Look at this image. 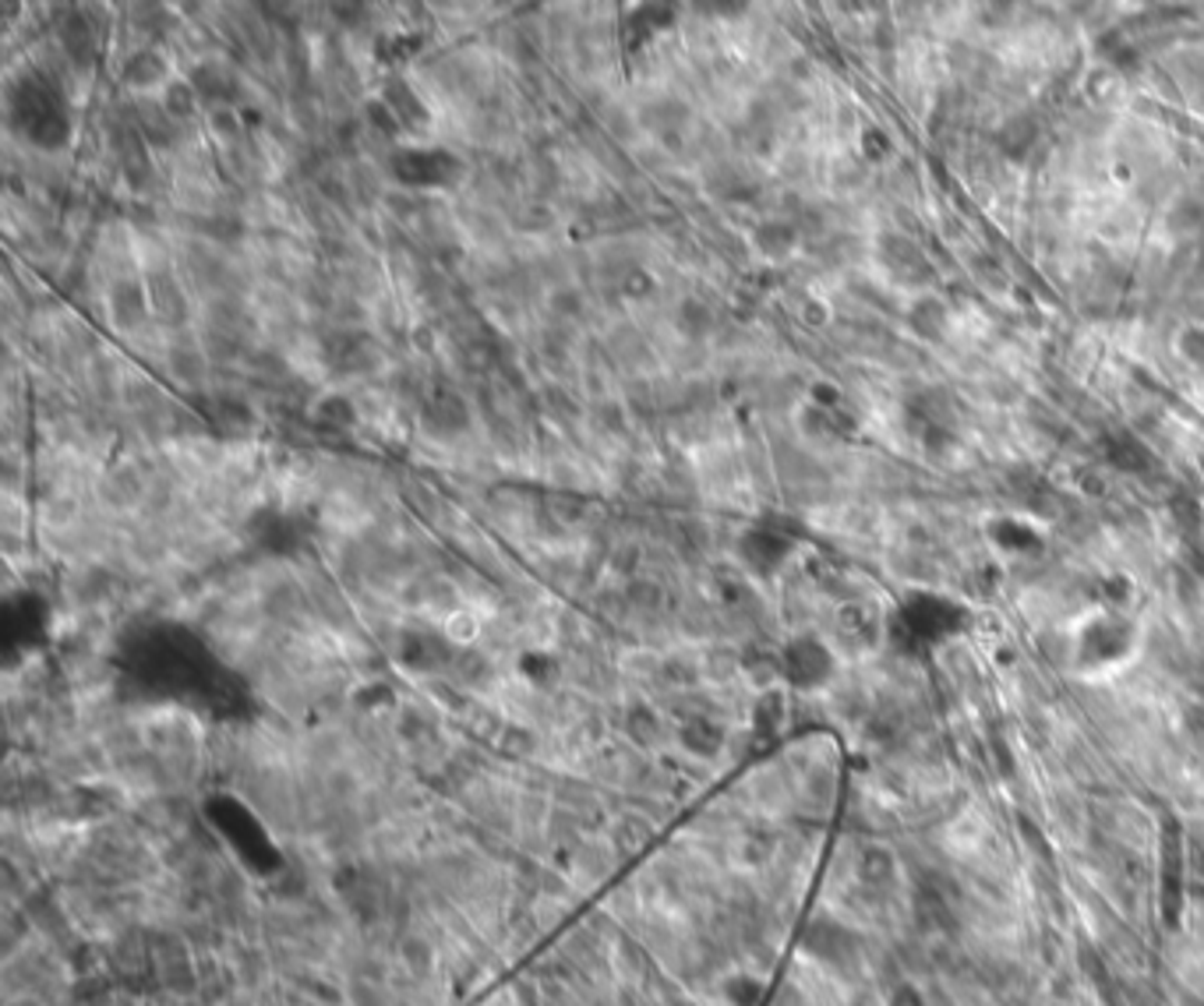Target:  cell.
Listing matches in <instances>:
<instances>
[{
    "mask_svg": "<svg viewBox=\"0 0 1204 1006\" xmlns=\"http://www.w3.org/2000/svg\"><path fill=\"white\" fill-rule=\"evenodd\" d=\"M968 625V608L958 604L947 593H911L904 598L894 614H890V640H894L901 650H932L947 640H953L961 629Z\"/></svg>",
    "mask_w": 1204,
    "mask_h": 1006,
    "instance_id": "1",
    "label": "cell"
},
{
    "mask_svg": "<svg viewBox=\"0 0 1204 1006\" xmlns=\"http://www.w3.org/2000/svg\"><path fill=\"white\" fill-rule=\"evenodd\" d=\"M1137 622L1124 611H1092L1074 632V661L1081 671H1109L1137 647Z\"/></svg>",
    "mask_w": 1204,
    "mask_h": 1006,
    "instance_id": "2",
    "label": "cell"
},
{
    "mask_svg": "<svg viewBox=\"0 0 1204 1006\" xmlns=\"http://www.w3.org/2000/svg\"><path fill=\"white\" fill-rule=\"evenodd\" d=\"M124 598V583L107 562H78L65 565L57 576L53 604L68 611H99L117 608Z\"/></svg>",
    "mask_w": 1204,
    "mask_h": 1006,
    "instance_id": "3",
    "label": "cell"
},
{
    "mask_svg": "<svg viewBox=\"0 0 1204 1006\" xmlns=\"http://www.w3.org/2000/svg\"><path fill=\"white\" fill-rule=\"evenodd\" d=\"M777 653H781V679L795 692H820L834 682L838 657L834 647L820 640V635L795 632L792 640H784V647H777Z\"/></svg>",
    "mask_w": 1204,
    "mask_h": 1006,
    "instance_id": "4",
    "label": "cell"
},
{
    "mask_svg": "<svg viewBox=\"0 0 1204 1006\" xmlns=\"http://www.w3.org/2000/svg\"><path fill=\"white\" fill-rule=\"evenodd\" d=\"M156 372H159L163 382L170 385L174 393H180V396H198V393H205V388H209V382H213V361H209V354L202 351L195 328H188V333H174L170 351H166V357L159 361Z\"/></svg>",
    "mask_w": 1204,
    "mask_h": 1006,
    "instance_id": "5",
    "label": "cell"
},
{
    "mask_svg": "<svg viewBox=\"0 0 1204 1006\" xmlns=\"http://www.w3.org/2000/svg\"><path fill=\"white\" fill-rule=\"evenodd\" d=\"M621 866H626V861L618 858L615 845H611L605 834H590L584 845L572 848L569 858L562 861V869L569 872L572 887L584 894V897H590V900L611 887Z\"/></svg>",
    "mask_w": 1204,
    "mask_h": 1006,
    "instance_id": "6",
    "label": "cell"
},
{
    "mask_svg": "<svg viewBox=\"0 0 1204 1006\" xmlns=\"http://www.w3.org/2000/svg\"><path fill=\"white\" fill-rule=\"evenodd\" d=\"M986 541L992 544L996 554H1004V559H1014V562H1025V559H1035V554L1046 551V530L1021 516V512H1000V516H989L986 526Z\"/></svg>",
    "mask_w": 1204,
    "mask_h": 1006,
    "instance_id": "7",
    "label": "cell"
},
{
    "mask_svg": "<svg viewBox=\"0 0 1204 1006\" xmlns=\"http://www.w3.org/2000/svg\"><path fill=\"white\" fill-rule=\"evenodd\" d=\"M442 674H449L456 686L477 696V700H491V692L498 689V682H502L506 668L481 647H460L452 653V661Z\"/></svg>",
    "mask_w": 1204,
    "mask_h": 1006,
    "instance_id": "8",
    "label": "cell"
},
{
    "mask_svg": "<svg viewBox=\"0 0 1204 1006\" xmlns=\"http://www.w3.org/2000/svg\"><path fill=\"white\" fill-rule=\"evenodd\" d=\"M605 837L615 845L618 858L621 861H636V858H647L654 848H657V837L660 830L650 823L647 816L636 812V809H621L611 816V823L605 830Z\"/></svg>",
    "mask_w": 1204,
    "mask_h": 1006,
    "instance_id": "9",
    "label": "cell"
},
{
    "mask_svg": "<svg viewBox=\"0 0 1204 1006\" xmlns=\"http://www.w3.org/2000/svg\"><path fill=\"white\" fill-rule=\"evenodd\" d=\"M32 502H36V526H50V530H71L89 512V499L78 495V491H47V495H39Z\"/></svg>",
    "mask_w": 1204,
    "mask_h": 1006,
    "instance_id": "10",
    "label": "cell"
},
{
    "mask_svg": "<svg viewBox=\"0 0 1204 1006\" xmlns=\"http://www.w3.org/2000/svg\"><path fill=\"white\" fill-rule=\"evenodd\" d=\"M587 421H590V427L597 431L600 438L611 442V445H618V448H626V445L633 442V435L639 431V427H636V421L629 417L626 403H621V396H611V400L590 403V406H587Z\"/></svg>",
    "mask_w": 1204,
    "mask_h": 1006,
    "instance_id": "11",
    "label": "cell"
},
{
    "mask_svg": "<svg viewBox=\"0 0 1204 1006\" xmlns=\"http://www.w3.org/2000/svg\"><path fill=\"white\" fill-rule=\"evenodd\" d=\"M587 611H590V619L600 622V625H615V629L629 625V622H633V604H629V598H626V580L608 576L605 583H600V586L590 593Z\"/></svg>",
    "mask_w": 1204,
    "mask_h": 1006,
    "instance_id": "12",
    "label": "cell"
},
{
    "mask_svg": "<svg viewBox=\"0 0 1204 1006\" xmlns=\"http://www.w3.org/2000/svg\"><path fill=\"white\" fill-rule=\"evenodd\" d=\"M537 396H541V414L548 421H555L558 427H566L572 421L587 417V400L579 396L576 385L566 382H541L537 385Z\"/></svg>",
    "mask_w": 1204,
    "mask_h": 1006,
    "instance_id": "13",
    "label": "cell"
},
{
    "mask_svg": "<svg viewBox=\"0 0 1204 1006\" xmlns=\"http://www.w3.org/2000/svg\"><path fill=\"white\" fill-rule=\"evenodd\" d=\"M0 495L32 499V448L0 445Z\"/></svg>",
    "mask_w": 1204,
    "mask_h": 1006,
    "instance_id": "14",
    "label": "cell"
},
{
    "mask_svg": "<svg viewBox=\"0 0 1204 1006\" xmlns=\"http://www.w3.org/2000/svg\"><path fill=\"white\" fill-rule=\"evenodd\" d=\"M1098 448H1103L1109 466L1124 470V474H1141V470H1148V463H1152L1148 448L1141 445L1130 431H1109V435L1098 442Z\"/></svg>",
    "mask_w": 1204,
    "mask_h": 1006,
    "instance_id": "15",
    "label": "cell"
},
{
    "mask_svg": "<svg viewBox=\"0 0 1204 1006\" xmlns=\"http://www.w3.org/2000/svg\"><path fill=\"white\" fill-rule=\"evenodd\" d=\"M795 244H799V230L792 227V223L766 219V223H760V227L753 230V248H756L763 258H771V262L787 258V255L795 251Z\"/></svg>",
    "mask_w": 1204,
    "mask_h": 1006,
    "instance_id": "16",
    "label": "cell"
},
{
    "mask_svg": "<svg viewBox=\"0 0 1204 1006\" xmlns=\"http://www.w3.org/2000/svg\"><path fill=\"white\" fill-rule=\"evenodd\" d=\"M626 598L633 604V614H657V611H668L672 608V590L664 586L660 580L647 576V572H639V576L626 580Z\"/></svg>",
    "mask_w": 1204,
    "mask_h": 1006,
    "instance_id": "17",
    "label": "cell"
},
{
    "mask_svg": "<svg viewBox=\"0 0 1204 1006\" xmlns=\"http://www.w3.org/2000/svg\"><path fill=\"white\" fill-rule=\"evenodd\" d=\"M463 590L456 586V580L449 572H431L428 576V601H424V614H431L434 622H446L456 608H463Z\"/></svg>",
    "mask_w": 1204,
    "mask_h": 1006,
    "instance_id": "18",
    "label": "cell"
},
{
    "mask_svg": "<svg viewBox=\"0 0 1204 1006\" xmlns=\"http://www.w3.org/2000/svg\"><path fill=\"white\" fill-rule=\"evenodd\" d=\"M484 619H488V614L463 604L442 622V632H446V640L452 647H477V643H481V632H484Z\"/></svg>",
    "mask_w": 1204,
    "mask_h": 1006,
    "instance_id": "19",
    "label": "cell"
},
{
    "mask_svg": "<svg viewBox=\"0 0 1204 1006\" xmlns=\"http://www.w3.org/2000/svg\"><path fill=\"white\" fill-rule=\"evenodd\" d=\"M883 258H887V269H894V276H901L908 283H916L919 276H929L926 258L919 255V248H916V244L901 240V237L883 240Z\"/></svg>",
    "mask_w": 1204,
    "mask_h": 1006,
    "instance_id": "20",
    "label": "cell"
},
{
    "mask_svg": "<svg viewBox=\"0 0 1204 1006\" xmlns=\"http://www.w3.org/2000/svg\"><path fill=\"white\" fill-rule=\"evenodd\" d=\"M643 544L636 537H618L608 551V576L615 580H633L643 572Z\"/></svg>",
    "mask_w": 1204,
    "mask_h": 1006,
    "instance_id": "21",
    "label": "cell"
},
{
    "mask_svg": "<svg viewBox=\"0 0 1204 1006\" xmlns=\"http://www.w3.org/2000/svg\"><path fill=\"white\" fill-rule=\"evenodd\" d=\"M1000 141H1004V149H1007L1010 156H1021V152L1031 146V141H1035V125H1031L1028 117H1017V120H1010V125L1004 128Z\"/></svg>",
    "mask_w": 1204,
    "mask_h": 1006,
    "instance_id": "22",
    "label": "cell"
},
{
    "mask_svg": "<svg viewBox=\"0 0 1204 1006\" xmlns=\"http://www.w3.org/2000/svg\"><path fill=\"white\" fill-rule=\"evenodd\" d=\"M943 322H947V315H943V307H940L937 300H922V304L916 307V315H911V325L922 328L926 339H937Z\"/></svg>",
    "mask_w": 1204,
    "mask_h": 1006,
    "instance_id": "23",
    "label": "cell"
},
{
    "mask_svg": "<svg viewBox=\"0 0 1204 1006\" xmlns=\"http://www.w3.org/2000/svg\"><path fill=\"white\" fill-rule=\"evenodd\" d=\"M1179 351L1191 364H1204V328H1197V325L1187 328V333L1179 336Z\"/></svg>",
    "mask_w": 1204,
    "mask_h": 1006,
    "instance_id": "24",
    "label": "cell"
}]
</instances>
